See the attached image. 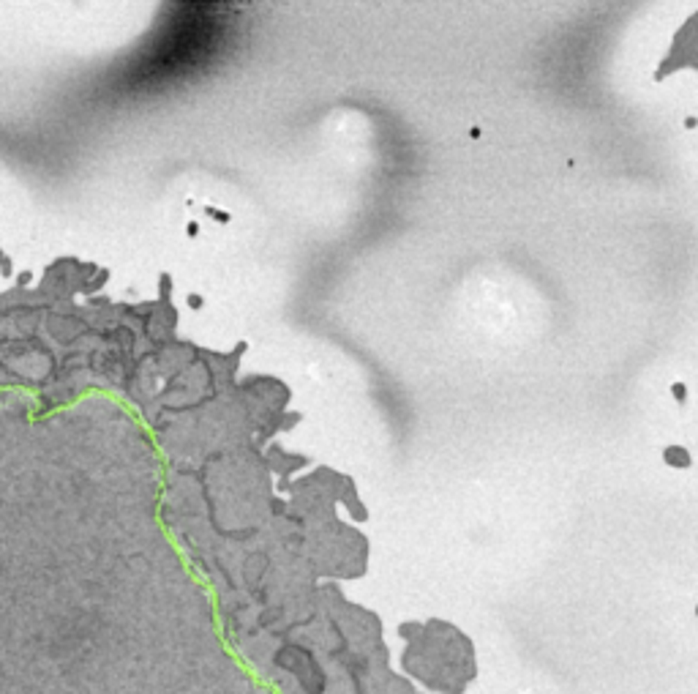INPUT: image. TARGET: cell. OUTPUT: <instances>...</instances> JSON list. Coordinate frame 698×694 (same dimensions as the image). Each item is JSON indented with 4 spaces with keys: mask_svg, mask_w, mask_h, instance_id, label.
Segmentation results:
<instances>
[{
    "mask_svg": "<svg viewBox=\"0 0 698 694\" xmlns=\"http://www.w3.org/2000/svg\"><path fill=\"white\" fill-rule=\"evenodd\" d=\"M665 460L671 465H690V457H688L685 449H668V451H665Z\"/></svg>",
    "mask_w": 698,
    "mask_h": 694,
    "instance_id": "cell-1",
    "label": "cell"
},
{
    "mask_svg": "<svg viewBox=\"0 0 698 694\" xmlns=\"http://www.w3.org/2000/svg\"><path fill=\"white\" fill-rule=\"evenodd\" d=\"M674 397L682 399V397H685V385H674Z\"/></svg>",
    "mask_w": 698,
    "mask_h": 694,
    "instance_id": "cell-3",
    "label": "cell"
},
{
    "mask_svg": "<svg viewBox=\"0 0 698 694\" xmlns=\"http://www.w3.org/2000/svg\"><path fill=\"white\" fill-rule=\"evenodd\" d=\"M188 304H191V309H199V306H202V298H199V295H191Z\"/></svg>",
    "mask_w": 698,
    "mask_h": 694,
    "instance_id": "cell-2",
    "label": "cell"
}]
</instances>
